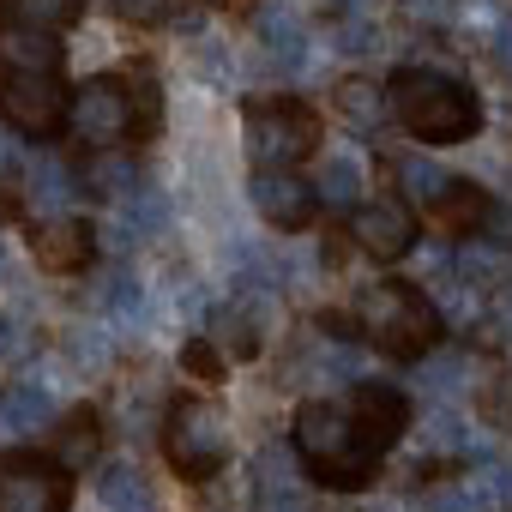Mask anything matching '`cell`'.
I'll return each instance as SVG.
<instances>
[{
    "label": "cell",
    "instance_id": "obj_1",
    "mask_svg": "<svg viewBox=\"0 0 512 512\" xmlns=\"http://www.w3.org/2000/svg\"><path fill=\"white\" fill-rule=\"evenodd\" d=\"M296 452H302L308 476L320 488H338V494L368 488L374 470H380V452L368 446L356 410L350 404H332V398H308L296 410Z\"/></svg>",
    "mask_w": 512,
    "mask_h": 512
},
{
    "label": "cell",
    "instance_id": "obj_2",
    "mask_svg": "<svg viewBox=\"0 0 512 512\" xmlns=\"http://www.w3.org/2000/svg\"><path fill=\"white\" fill-rule=\"evenodd\" d=\"M386 91H392V115L422 145H464L482 127V97L440 67H398Z\"/></svg>",
    "mask_w": 512,
    "mask_h": 512
},
{
    "label": "cell",
    "instance_id": "obj_3",
    "mask_svg": "<svg viewBox=\"0 0 512 512\" xmlns=\"http://www.w3.org/2000/svg\"><path fill=\"white\" fill-rule=\"evenodd\" d=\"M356 320H362V338H368L380 356H392V362H422V356L440 344V332H446L434 296H422V290L404 284V278H386V284L362 290Z\"/></svg>",
    "mask_w": 512,
    "mask_h": 512
},
{
    "label": "cell",
    "instance_id": "obj_4",
    "mask_svg": "<svg viewBox=\"0 0 512 512\" xmlns=\"http://www.w3.org/2000/svg\"><path fill=\"white\" fill-rule=\"evenodd\" d=\"M163 458L175 464L181 482H211L229 464V428L217 416V404L205 398H175L163 410Z\"/></svg>",
    "mask_w": 512,
    "mask_h": 512
},
{
    "label": "cell",
    "instance_id": "obj_5",
    "mask_svg": "<svg viewBox=\"0 0 512 512\" xmlns=\"http://www.w3.org/2000/svg\"><path fill=\"white\" fill-rule=\"evenodd\" d=\"M247 157L260 169H296L302 157L320 151V115L302 97H266V103H247Z\"/></svg>",
    "mask_w": 512,
    "mask_h": 512
},
{
    "label": "cell",
    "instance_id": "obj_6",
    "mask_svg": "<svg viewBox=\"0 0 512 512\" xmlns=\"http://www.w3.org/2000/svg\"><path fill=\"white\" fill-rule=\"evenodd\" d=\"M0 115L25 139H55L73 121V97L61 91V79L49 67H19L0 55Z\"/></svg>",
    "mask_w": 512,
    "mask_h": 512
},
{
    "label": "cell",
    "instance_id": "obj_7",
    "mask_svg": "<svg viewBox=\"0 0 512 512\" xmlns=\"http://www.w3.org/2000/svg\"><path fill=\"white\" fill-rule=\"evenodd\" d=\"M73 133L85 145L109 151V145H127L133 133H145V115L133 109V97H127L121 79H85L73 91Z\"/></svg>",
    "mask_w": 512,
    "mask_h": 512
},
{
    "label": "cell",
    "instance_id": "obj_8",
    "mask_svg": "<svg viewBox=\"0 0 512 512\" xmlns=\"http://www.w3.org/2000/svg\"><path fill=\"white\" fill-rule=\"evenodd\" d=\"M73 476L61 458H7L0 464V512H67Z\"/></svg>",
    "mask_w": 512,
    "mask_h": 512
},
{
    "label": "cell",
    "instance_id": "obj_9",
    "mask_svg": "<svg viewBox=\"0 0 512 512\" xmlns=\"http://www.w3.org/2000/svg\"><path fill=\"white\" fill-rule=\"evenodd\" d=\"M247 193H253V211H260L278 235L308 229V223H314V211H320V187H314V181H302V175H290V169H260Z\"/></svg>",
    "mask_w": 512,
    "mask_h": 512
},
{
    "label": "cell",
    "instance_id": "obj_10",
    "mask_svg": "<svg viewBox=\"0 0 512 512\" xmlns=\"http://www.w3.org/2000/svg\"><path fill=\"white\" fill-rule=\"evenodd\" d=\"M350 235L362 253H374V260H404V253L416 247V223L398 199H368L350 211Z\"/></svg>",
    "mask_w": 512,
    "mask_h": 512
},
{
    "label": "cell",
    "instance_id": "obj_11",
    "mask_svg": "<svg viewBox=\"0 0 512 512\" xmlns=\"http://www.w3.org/2000/svg\"><path fill=\"white\" fill-rule=\"evenodd\" d=\"M350 410H356V422H362V434H368V446H374L380 458L410 434V398H404L398 386L362 380V386L350 392Z\"/></svg>",
    "mask_w": 512,
    "mask_h": 512
},
{
    "label": "cell",
    "instance_id": "obj_12",
    "mask_svg": "<svg viewBox=\"0 0 512 512\" xmlns=\"http://www.w3.org/2000/svg\"><path fill=\"white\" fill-rule=\"evenodd\" d=\"M253 31H260V49H266L284 73H308V67H314V43H308V31H302L296 13H284V7H260Z\"/></svg>",
    "mask_w": 512,
    "mask_h": 512
},
{
    "label": "cell",
    "instance_id": "obj_13",
    "mask_svg": "<svg viewBox=\"0 0 512 512\" xmlns=\"http://www.w3.org/2000/svg\"><path fill=\"white\" fill-rule=\"evenodd\" d=\"M0 410H7V422H13V434H37V428H49L55 416H61V386L55 380H13L7 392H0Z\"/></svg>",
    "mask_w": 512,
    "mask_h": 512
},
{
    "label": "cell",
    "instance_id": "obj_14",
    "mask_svg": "<svg viewBox=\"0 0 512 512\" xmlns=\"http://www.w3.org/2000/svg\"><path fill=\"white\" fill-rule=\"evenodd\" d=\"M67 25H79V0H0L7 37H55Z\"/></svg>",
    "mask_w": 512,
    "mask_h": 512
},
{
    "label": "cell",
    "instance_id": "obj_15",
    "mask_svg": "<svg viewBox=\"0 0 512 512\" xmlns=\"http://www.w3.org/2000/svg\"><path fill=\"white\" fill-rule=\"evenodd\" d=\"M428 217L446 229V235H476L488 217H494V199H488V187H476V181H446V193L428 205Z\"/></svg>",
    "mask_w": 512,
    "mask_h": 512
},
{
    "label": "cell",
    "instance_id": "obj_16",
    "mask_svg": "<svg viewBox=\"0 0 512 512\" xmlns=\"http://www.w3.org/2000/svg\"><path fill=\"white\" fill-rule=\"evenodd\" d=\"M97 500H103V512H157V494L133 458H109L97 470Z\"/></svg>",
    "mask_w": 512,
    "mask_h": 512
},
{
    "label": "cell",
    "instance_id": "obj_17",
    "mask_svg": "<svg viewBox=\"0 0 512 512\" xmlns=\"http://www.w3.org/2000/svg\"><path fill=\"white\" fill-rule=\"evenodd\" d=\"M31 247H37V266H49V272H85V260H91V229L73 223V217H55L49 229L31 235Z\"/></svg>",
    "mask_w": 512,
    "mask_h": 512
},
{
    "label": "cell",
    "instance_id": "obj_18",
    "mask_svg": "<svg viewBox=\"0 0 512 512\" xmlns=\"http://www.w3.org/2000/svg\"><path fill=\"white\" fill-rule=\"evenodd\" d=\"M25 193H31V205L37 211H55V217H67L73 211V199H79V175L67 169V163H55V157H31L25 163Z\"/></svg>",
    "mask_w": 512,
    "mask_h": 512
},
{
    "label": "cell",
    "instance_id": "obj_19",
    "mask_svg": "<svg viewBox=\"0 0 512 512\" xmlns=\"http://www.w3.org/2000/svg\"><path fill=\"white\" fill-rule=\"evenodd\" d=\"M332 103H338V115H344L356 133H380L386 115H392V91H380V85H368V79H344V85L332 91Z\"/></svg>",
    "mask_w": 512,
    "mask_h": 512
},
{
    "label": "cell",
    "instance_id": "obj_20",
    "mask_svg": "<svg viewBox=\"0 0 512 512\" xmlns=\"http://www.w3.org/2000/svg\"><path fill=\"white\" fill-rule=\"evenodd\" d=\"M163 223H169V205H163L157 187L139 181L127 199H115V235H121V241H151Z\"/></svg>",
    "mask_w": 512,
    "mask_h": 512
},
{
    "label": "cell",
    "instance_id": "obj_21",
    "mask_svg": "<svg viewBox=\"0 0 512 512\" xmlns=\"http://www.w3.org/2000/svg\"><path fill=\"white\" fill-rule=\"evenodd\" d=\"M320 199L326 205H362V187H368V169H362V157L356 151H332L326 163H320Z\"/></svg>",
    "mask_w": 512,
    "mask_h": 512
},
{
    "label": "cell",
    "instance_id": "obj_22",
    "mask_svg": "<svg viewBox=\"0 0 512 512\" xmlns=\"http://www.w3.org/2000/svg\"><path fill=\"white\" fill-rule=\"evenodd\" d=\"M326 49H332V55H350V61H368V55L386 49V37H380V25H374L368 7H362V13H338V19H332Z\"/></svg>",
    "mask_w": 512,
    "mask_h": 512
},
{
    "label": "cell",
    "instance_id": "obj_23",
    "mask_svg": "<svg viewBox=\"0 0 512 512\" xmlns=\"http://www.w3.org/2000/svg\"><path fill=\"white\" fill-rule=\"evenodd\" d=\"M79 187H91V193H103V199H127V193L139 187V169H133V157H121V151L109 145V151H97V157L85 163Z\"/></svg>",
    "mask_w": 512,
    "mask_h": 512
},
{
    "label": "cell",
    "instance_id": "obj_24",
    "mask_svg": "<svg viewBox=\"0 0 512 512\" xmlns=\"http://www.w3.org/2000/svg\"><path fill=\"white\" fill-rule=\"evenodd\" d=\"M97 440H103L97 410H73V416L61 422V434H55V458H61L67 470H79V464H91V458H97Z\"/></svg>",
    "mask_w": 512,
    "mask_h": 512
},
{
    "label": "cell",
    "instance_id": "obj_25",
    "mask_svg": "<svg viewBox=\"0 0 512 512\" xmlns=\"http://www.w3.org/2000/svg\"><path fill=\"white\" fill-rule=\"evenodd\" d=\"M458 278H464L470 290H494V284L506 278V247L464 235V247H458Z\"/></svg>",
    "mask_w": 512,
    "mask_h": 512
},
{
    "label": "cell",
    "instance_id": "obj_26",
    "mask_svg": "<svg viewBox=\"0 0 512 512\" xmlns=\"http://www.w3.org/2000/svg\"><path fill=\"white\" fill-rule=\"evenodd\" d=\"M464 494H470L482 512H512V470L494 464V458H482V464L464 476Z\"/></svg>",
    "mask_w": 512,
    "mask_h": 512
},
{
    "label": "cell",
    "instance_id": "obj_27",
    "mask_svg": "<svg viewBox=\"0 0 512 512\" xmlns=\"http://www.w3.org/2000/svg\"><path fill=\"white\" fill-rule=\"evenodd\" d=\"M446 181H452V175H446L440 163H428V157H404V163H398V187H404V193H410L422 211H428V205L446 193Z\"/></svg>",
    "mask_w": 512,
    "mask_h": 512
},
{
    "label": "cell",
    "instance_id": "obj_28",
    "mask_svg": "<svg viewBox=\"0 0 512 512\" xmlns=\"http://www.w3.org/2000/svg\"><path fill=\"white\" fill-rule=\"evenodd\" d=\"M181 7L187 0H115V13L127 25H181Z\"/></svg>",
    "mask_w": 512,
    "mask_h": 512
},
{
    "label": "cell",
    "instance_id": "obj_29",
    "mask_svg": "<svg viewBox=\"0 0 512 512\" xmlns=\"http://www.w3.org/2000/svg\"><path fill=\"white\" fill-rule=\"evenodd\" d=\"M458 25L470 31V37H494L500 25H506V13H500V0H458Z\"/></svg>",
    "mask_w": 512,
    "mask_h": 512
},
{
    "label": "cell",
    "instance_id": "obj_30",
    "mask_svg": "<svg viewBox=\"0 0 512 512\" xmlns=\"http://www.w3.org/2000/svg\"><path fill=\"white\" fill-rule=\"evenodd\" d=\"M464 374H470V362H458V356H440V362H428V368H422L416 380H422V386H428L434 398H452V392L464 386Z\"/></svg>",
    "mask_w": 512,
    "mask_h": 512
},
{
    "label": "cell",
    "instance_id": "obj_31",
    "mask_svg": "<svg viewBox=\"0 0 512 512\" xmlns=\"http://www.w3.org/2000/svg\"><path fill=\"white\" fill-rule=\"evenodd\" d=\"M67 362H85V368H103V362H109V338H103L97 326H79V332L67 338Z\"/></svg>",
    "mask_w": 512,
    "mask_h": 512
},
{
    "label": "cell",
    "instance_id": "obj_32",
    "mask_svg": "<svg viewBox=\"0 0 512 512\" xmlns=\"http://www.w3.org/2000/svg\"><path fill=\"white\" fill-rule=\"evenodd\" d=\"M103 302H109V314H115V320H139V314H145V290H139L133 278H115Z\"/></svg>",
    "mask_w": 512,
    "mask_h": 512
},
{
    "label": "cell",
    "instance_id": "obj_33",
    "mask_svg": "<svg viewBox=\"0 0 512 512\" xmlns=\"http://www.w3.org/2000/svg\"><path fill=\"white\" fill-rule=\"evenodd\" d=\"M181 362H187L199 380H223V368H229V356H217V350H211V338H193V344L181 350Z\"/></svg>",
    "mask_w": 512,
    "mask_h": 512
},
{
    "label": "cell",
    "instance_id": "obj_34",
    "mask_svg": "<svg viewBox=\"0 0 512 512\" xmlns=\"http://www.w3.org/2000/svg\"><path fill=\"white\" fill-rule=\"evenodd\" d=\"M410 25H452L458 19V0H398Z\"/></svg>",
    "mask_w": 512,
    "mask_h": 512
},
{
    "label": "cell",
    "instance_id": "obj_35",
    "mask_svg": "<svg viewBox=\"0 0 512 512\" xmlns=\"http://www.w3.org/2000/svg\"><path fill=\"white\" fill-rule=\"evenodd\" d=\"M7 61H19V67H49V73H61V49H55V43H31V37H25V43H13V49H7Z\"/></svg>",
    "mask_w": 512,
    "mask_h": 512
},
{
    "label": "cell",
    "instance_id": "obj_36",
    "mask_svg": "<svg viewBox=\"0 0 512 512\" xmlns=\"http://www.w3.org/2000/svg\"><path fill=\"white\" fill-rule=\"evenodd\" d=\"M31 350V326L13 320V314H0V356H25Z\"/></svg>",
    "mask_w": 512,
    "mask_h": 512
},
{
    "label": "cell",
    "instance_id": "obj_37",
    "mask_svg": "<svg viewBox=\"0 0 512 512\" xmlns=\"http://www.w3.org/2000/svg\"><path fill=\"white\" fill-rule=\"evenodd\" d=\"M422 512H482V506H476L464 488H446V494H428V500H422Z\"/></svg>",
    "mask_w": 512,
    "mask_h": 512
},
{
    "label": "cell",
    "instance_id": "obj_38",
    "mask_svg": "<svg viewBox=\"0 0 512 512\" xmlns=\"http://www.w3.org/2000/svg\"><path fill=\"white\" fill-rule=\"evenodd\" d=\"M260 512H314L302 488H278V494H260Z\"/></svg>",
    "mask_w": 512,
    "mask_h": 512
},
{
    "label": "cell",
    "instance_id": "obj_39",
    "mask_svg": "<svg viewBox=\"0 0 512 512\" xmlns=\"http://www.w3.org/2000/svg\"><path fill=\"white\" fill-rule=\"evenodd\" d=\"M488 55H494V67H500V73L512 79V19H506V25H500L494 37H488Z\"/></svg>",
    "mask_w": 512,
    "mask_h": 512
},
{
    "label": "cell",
    "instance_id": "obj_40",
    "mask_svg": "<svg viewBox=\"0 0 512 512\" xmlns=\"http://www.w3.org/2000/svg\"><path fill=\"white\" fill-rule=\"evenodd\" d=\"M13 169H19V145L0 133V175H13Z\"/></svg>",
    "mask_w": 512,
    "mask_h": 512
}]
</instances>
